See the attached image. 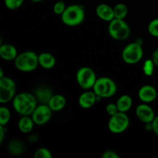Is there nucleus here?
I'll list each match as a JSON object with an SVG mask.
<instances>
[{
	"mask_svg": "<svg viewBox=\"0 0 158 158\" xmlns=\"http://www.w3.org/2000/svg\"><path fill=\"white\" fill-rule=\"evenodd\" d=\"M37 100L34 94L20 93L14 97L12 106L17 114L21 116H31L37 106Z\"/></svg>",
	"mask_w": 158,
	"mask_h": 158,
	"instance_id": "f257e3e1",
	"label": "nucleus"
},
{
	"mask_svg": "<svg viewBox=\"0 0 158 158\" xmlns=\"http://www.w3.org/2000/svg\"><path fill=\"white\" fill-rule=\"evenodd\" d=\"M85 9L82 5L73 4L67 6L61 15V19L68 26H77L85 19Z\"/></svg>",
	"mask_w": 158,
	"mask_h": 158,
	"instance_id": "f03ea898",
	"label": "nucleus"
},
{
	"mask_svg": "<svg viewBox=\"0 0 158 158\" xmlns=\"http://www.w3.org/2000/svg\"><path fill=\"white\" fill-rule=\"evenodd\" d=\"M14 63L17 69L25 73L34 71L40 66L38 55L33 51H26L18 54Z\"/></svg>",
	"mask_w": 158,
	"mask_h": 158,
	"instance_id": "7ed1b4c3",
	"label": "nucleus"
},
{
	"mask_svg": "<svg viewBox=\"0 0 158 158\" xmlns=\"http://www.w3.org/2000/svg\"><path fill=\"white\" fill-rule=\"evenodd\" d=\"M93 90L100 98H110L114 97L117 91L115 82L109 77H100L93 86Z\"/></svg>",
	"mask_w": 158,
	"mask_h": 158,
	"instance_id": "20e7f679",
	"label": "nucleus"
},
{
	"mask_svg": "<svg viewBox=\"0 0 158 158\" xmlns=\"http://www.w3.org/2000/svg\"><path fill=\"white\" fill-rule=\"evenodd\" d=\"M108 32L114 40L123 41L130 36L131 29L124 19L114 18L110 22L108 26Z\"/></svg>",
	"mask_w": 158,
	"mask_h": 158,
	"instance_id": "39448f33",
	"label": "nucleus"
},
{
	"mask_svg": "<svg viewBox=\"0 0 158 158\" xmlns=\"http://www.w3.org/2000/svg\"><path fill=\"white\" fill-rule=\"evenodd\" d=\"M143 56V48L138 42L129 43L122 51V59L127 64H136L141 60Z\"/></svg>",
	"mask_w": 158,
	"mask_h": 158,
	"instance_id": "423d86ee",
	"label": "nucleus"
},
{
	"mask_svg": "<svg viewBox=\"0 0 158 158\" xmlns=\"http://www.w3.org/2000/svg\"><path fill=\"white\" fill-rule=\"evenodd\" d=\"M130 125V118L126 113H117L111 116L108 122V129L111 133L115 134L124 132Z\"/></svg>",
	"mask_w": 158,
	"mask_h": 158,
	"instance_id": "0eeeda50",
	"label": "nucleus"
},
{
	"mask_svg": "<svg viewBox=\"0 0 158 158\" xmlns=\"http://www.w3.org/2000/svg\"><path fill=\"white\" fill-rule=\"evenodd\" d=\"M16 92V84L12 78L4 77L0 80V103H6L13 100Z\"/></svg>",
	"mask_w": 158,
	"mask_h": 158,
	"instance_id": "6e6552de",
	"label": "nucleus"
},
{
	"mask_svg": "<svg viewBox=\"0 0 158 158\" xmlns=\"http://www.w3.org/2000/svg\"><path fill=\"white\" fill-rule=\"evenodd\" d=\"M76 77L79 86L86 90L92 89L97 80L95 72L88 66H83L80 68L77 71Z\"/></svg>",
	"mask_w": 158,
	"mask_h": 158,
	"instance_id": "1a4fd4ad",
	"label": "nucleus"
},
{
	"mask_svg": "<svg viewBox=\"0 0 158 158\" xmlns=\"http://www.w3.org/2000/svg\"><path fill=\"white\" fill-rule=\"evenodd\" d=\"M52 112L48 104H40L34 110L31 117L35 124L44 125L50 120Z\"/></svg>",
	"mask_w": 158,
	"mask_h": 158,
	"instance_id": "9d476101",
	"label": "nucleus"
},
{
	"mask_svg": "<svg viewBox=\"0 0 158 158\" xmlns=\"http://www.w3.org/2000/svg\"><path fill=\"white\" fill-rule=\"evenodd\" d=\"M136 115L137 118L144 123H151L156 117L154 111L148 103H141L136 108Z\"/></svg>",
	"mask_w": 158,
	"mask_h": 158,
	"instance_id": "9b49d317",
	"label": "nucleus"
},
{
	"mask_svg": "<svg viewBox=\"0 0 158 158\" xmlns=\"http://www.w3.org/2000/svg\"><path fill=\"white\" fill-rule=\"evenodd\" d=\"M157 97V89L151 85L143 86L138 91V97L143 103H151Z\"/></svg>",
	"mask_w": 158,
	"mask_h": 158,
	"instance_id": "f8f14e48",
	"label": "nucleus"
},
{
	"mask_svg": "<svg viewBox=\"0 0 158 158\" xmlns=\"http://www.w3.org/2000/svg\"><path fill=\"white\" fill-rule=\"evenodd\" d=\"M27 150V146L19 139H12L7 145V151L12 156H19L24 154Z\"/></svg>",
	"mask_w": 158,
	"mask_h": 158,
	"instance_id": "ddd939ff",
	"label": "nucleus"
},
{
	"mask_svg": "<svg viewBox=\"0 0 158 158\" xmlns=\"http://www.w3.org/2000/svg\"><path fill=\"white\" fill-rule=\"evenodd\" d=\"M98 100L97 94L94 91H85L79 97V105L83 109H89L92 107Z\"/></svg>",
	"mask_w": 158,
	"mask_h": 158,
	"instance_id": "4468645a",
	"label": "nucleus"
},
{
	"mask_svg": "<svg viewBox=\"0 0 158 158\" xmlns=\"http://www.w3.org/2000/svg\"><path fill=\"white\" fill-rule=\"evenodd\" d=\"M96 14L100 19L106 22H110L114 19V8L107 4H100L96 8Z\"/></svg>",
	"mask_w": 158,
	"mask_h": 158,
	"instance_id": "2eb2a0df",
	"label": "nucleus"
},
{
	"mask_svg": "<svg viewBox=\"0 0 158 158\" xmlns=\"http://www.w3.org/2000/svg\"><path fill=\"white\" fill-rule=\"evenodd\" d=\"M34 95L36 98L37 102L40 104H48L54 94H52V91L50 88L47 86H40L35 89Z\"/></svg>",
	"mask_w": 158,
	"mask_h": 158,
	"instance_id": "dca6fc26",
	"label": "nucleus"
},
{
	"mask_svg": "<svg viewBox=\"0 0 158 158\" xmlns=\"http://www.w3.org/2000/svg\"><path fill=\"white\" fill-rule=\"evenodd\" d=\"M0 56L5 61H14L18 56L17 49L13 45L2 44L0 46Z\"/></svg>",
	"mask_w": 158,
	"mask_h": 158,
	"instance_id": "f3484780",
	"label": "nucleus"
},
{
	"mask_svg": "<svg viewBox=\"0 0 158 158\" xmlns=\"http://www.w3.org/2000/svg\"><path fill=\"white\" fill-rule=\"evenodd\" d=\"M66 99L61 94H55L52 96L48 103L49 106L53 112H59L62 110L66 106Z\"/></svg>",
	"mask_w": 158,
	"mask_h": 158,
	"instance_id": "a211bd4d",
	"label": "nucleus"
},
{
	"mask_svg": "<svg viewBox=\"0 0 158 158\" xmlns=\"http://www.w3.org/2000/svg\"><path fill=\"white\" fill-rule=\"evenodd\" d=\"M39 65L44 69H49L55 66L56 60L55 56L49 52H43L38 55Z\"/></svg>",
	"mask_w": 158,
	"mask_h": 158,
	"instance_id": "6ab92c4d",
	"label": "nucleus"
},
{
	"mask_svg": "<svg viewBox=\"0 0 158 158\" xmlns=\"http://www.w3.org/2000/svg\"><path fill=\"white\" fill-rule=\"evenodd\" d=\"M34 122L30 116H22L18 122V128L23 134H29L32 131Z\"/></svg>",
	"mask_w": 158,
	"mask_h": 158,
	"instance_id": "aec40b11",
	"label": "nucleus"
},
{
	"mask_svg": "<svg viewBox=\"0 0 158 158\" xmlns=\"http://www.w3.org/2000/svg\"><path fill=\"white\" fill-rule=\"evenodd\" d=\"M116 104H117L118 110L120 112L127 113L131 110V106H132L133 100L131 96L124 94L119 97Z\"/></svg>",
	"mask_w": 158,
	"mask_h": 158,
	"instance_id": "412c9836",
	"label": "nucleus"
},
{
	"mask_svg": "<svg viewBox=\"0 0 158 158\" xmlns=\"http://www.w3.org/2000/svg\"><path fill=\"white\" fill-rule=\"evenodd\" d=\"M114 18L124 19L128 13V8L123 3H118L114 7Z\"/></svg>",
	"mask_w": 158,
	"mask_h": 158,
	"instance_id": "4be33fe9",
	"label": "nucleus"
},
{
	"mask_svg": "<svg viewBox=\"0 0 158 158\" xmlns=\"http://www.w3.org/2000/svg\"><path fill=\"white\" fill-rule=\"evenodd\" d=\"M11 119V112L6 106H0V124L6 126L9 123Z\"/></svg>",
	"mask_w": 158,
	"mask_h": 158,
	"instance_id": "5701e85b",
	"label": "nucleus"
},
{
	"mask_svg": "<svg viewBox=\"0 0 158 158\" xmlns=\"http://www.w3.org/2000/svg\"><path fill=\"white\" fill-rule=\"evenodd\" d=\"M24 0H4L5 6L10 10H15L22 6Z\"/></svg>",
	"mask_w": 158,
	"mask_h": 158,
	"instance_id": "b1692460",
	"label": "nucleus"
},
{
	"mask_svg": "<svg viewBox=\"0 0 158 158\" xmlns=\"http://www.w3.org/2000/svg\"><path fill=\"white\" fill-rule=\"evenodd\" d=\"M34 157L35 158H52V153L47 148H41L36 150L34 154Z\"/></svg>",
	"mask_w": 158,
	"mask_h": 158,
	"instance_id": "393cba45",
	"label": "nucleus"
},
{
	"mask_svg": "<svg viewBox=\"0 0 158 158\" xmlns=\"http://www.w3.org/2000/svg\"><path fill=\"white\" fill-rule=\"evenodd\" d=\"M148 32L152 36L158 37V19H153L148 25Z\"/></svg>",
	"mask_w": 158,
	"mask_h": 158,
	"instance_id": "a878e982",
	"label": "nucleus"
},
{
	"mask_svg": "<svg viewBox=\"0 0 158 158\" xmlns=\"http://www.w3.org/2000/svg\"><path fill=\"white\" fill-rule=\"evenodd\" d=\"M154 66H155V64H154L152 59L145 61L144 64H143V73H144L145 75L147 76L152 75L154 70Z\"/></svg>",
	"mask_w": 158,
	"mask_h": 158,
	"instance_id": "bb28decb",
	"label": "nucleus"
},
{
	"mask_svg": "<svg viewBox=\"0 0 158 158\" xmlns=\"http://www.w3.org/2000/svg\"><path fill=\"white\" fill-rule=\"evenodd\" d=\"M66 6L65 5V2H63V0H60V1L56 2L54 4L53 6V12L54 13L56 14V15H60L63 13V12L66 9Z\"/></svg>",
	"mask_w": 158,
	"mask_h": 158,
	"instance_id": "cd10ccee",
	"label": "nucleus"
},
{
	"mask_svg": "<svg viewBox=\"0 0 158 158\" xmlns=\"http://www.w3.org/2000/svg\"><path fill=\"white\" fill-rule=\"evenodd\" d=\"M106 111L110 117L119 112L118 108H117V106L116 103H109V104L106 105Z\"/></svg>",
	"mask_w": 158,
	"mask_h": 158,
	"instance_id": "c85d7f7f",
	"label": "nucleus"
},
{
	"mask_svg": "<svg viewBox=\"0 0 158 158\" xmlns=\"http://www.w3.org/2000/svg\"><path fill=\"white\" fill-rule=\"evenodd\" d=\"M103 158H120V155L117 154V152L114 151H106L103 152V155H102Z\"/></svg>",
	"mask_w": 158,
	"mask_h": 158,
	"instance_id": "c756f323",
	"label": "nucleus"
},
{
	"mask_svg": "<svg viewBox=\"0 0 158 158\" xmlns=\"http://www.w3.org/2000/svg\"><path fill=\"white\" fill-rule=\"evenodd\" d=\"M152 131L156 135L158 136V116L154 117V120L152 121Z\"/></svg>",
	"mask_w": 158,
	"mask_h": 158,
	"instance_id": "7c9ffc66",
	"label": "nucleus"
},
{
	"mask_svg": "<svg viewBox=\"0 0 158 158\" xmlns=\"http://www.w3.org/2000/svg\"><path fill=\"white\" fill-rule=\"evenodd\" d=\"M39 138H40V136H39L38 134H29V137H28V140H29L30 143H35L39 140Z\"/></svg>",
	"mask_w": 158,
	"mask_h": 158,
	"instance_id": "2f4dec72",
	"label": "nucleus"
},
{
	"mask_svg": "<svg viewBox=\"0 0 158 158\" xmlns=\"http://www.w3.org/2000/svg\"><path fill=\"white\" fill-rule=\"evenodd\" d=\"M5 136H6V129H5L4 126L0 124V145L2 143Z\"/></svg>",
	"mask_w": 158,
	"mask_h": 158,
	"instance_id": "473e14b6",
	"label": "nucleus"
},
{
	"mask_svg": "<svg viewBox=\"0 0 158 158\" xmlns=\"http://www.w3.org/2000/svg\"><path fill=\"white\" fill-rule=\"evenodd\" d=\"M152 60L154 61L155 66H157L158 67V49H156V50H154V52H153Z\"/></svg>",
	"mask_w": 158,
	"mask_h": 158,
	"instance_id": "72a5a7b5",
	"label": "nucleus"
},
{
	"mask_svg": "<svg viewBox=\"0 0 158 158\" xmlns=\"http://www.w3.org/2000/svg\"><path fill=\"white\" fill-rule=\"evenodd\" d=\"M4 71H3V69H2L1 67H0V80H1L2 77H4Z\"/></svg>",
	"mask_w": 158,
	"mask_h": 158,
	"instance_id": "f704fd0d",
	"label": "nucleus"
},
{
	"mask_svg": "<svg viewBox=\"0 0 158 158\" xmlns=\"http://www.w3.org/2000/svg\"><path fill=\"white\" fill-rule=\"evenodd\" d=\"M30 1L33 2H41L42 0H30Z\"/></svg>",
	"mask_w": 158,
	"mask_h": 158,
	"instance_id": "c9c22d12",
	"label": "nucleus"
},
{
	"mask_svg": "<svg viewBox=\"0 0 158 158\" xmlns=\"http://www.w3.org/2000/svg\"><path fill=\"white\" fill-rule=\"evenodd\" d=\"M2 44V38H1V36H0V46H1Z\"/></svg>",
	"mask_w": 158,
	"mask_h": 158,
	"instance_id": "e433bc0d",
	"label": "nucleus"
},
{
	"mask_svg": "<svg viewBox=\"0 0 158 158\" xmlns=\"http://www.w3.org/2000/svg\"><path fill=\"white\" fill-rule=\"evenodd\" d=\"M2 60V57H1V56H0V60Z\"/></svg>",
	"mask_w": 158,
	"mask_h": 158,
	"instance_id": "4c0bfd02",
	"label": "nucleus"
}]
</instances>
